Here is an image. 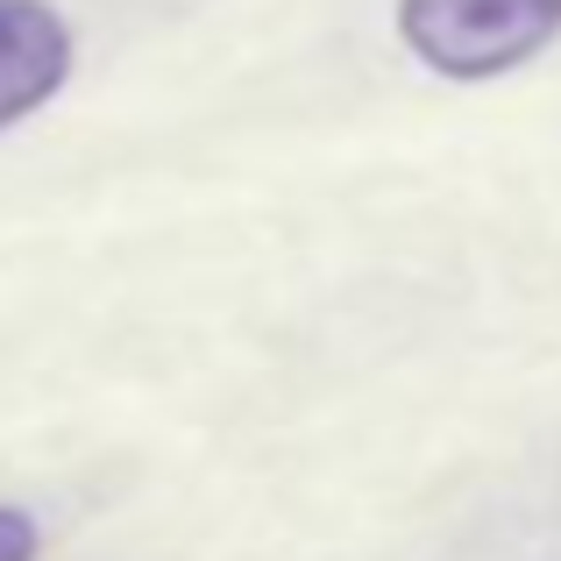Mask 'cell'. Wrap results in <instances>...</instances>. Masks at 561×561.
<instances>
[{
	"instance_id": "obj_1",
	"label": "cell",
	"mask_w": 561,
	"mask_h": 561,
	"mask_svg": "<svg viewBox=\"0 0 561 561\" xmlns=\"http://www.w3.org/2000/svg\"><path fill=\"white\" fill-rule=\"evenodd\" d=\"M412 57L448 79H497L561 36V0H398Z\"/></svg>"
},
{
	"instance_id": "obj_2",
	"label": "cell",
	"mask_w": 561,
	"mask_h": 561,
	"mask_svg": "<svg viewBox=\"0 0 561 561\" xmlns=\"http://www.w3.org/2000/svg\"><path fill=\"white\" fill-rule=\"evenodd\" d=\"M71 71V28L43 0H0V128L65 85Z\"/></svg>"
},
{
	"instance_id": "obj_3",
	"label": "cell",
	"mask_w": 561,
	"mask_h": 561,
	"mask_svg": "<svg viewBox=\"0 0 561 561\" xmlns=\"http://www.w3.org/2000/svg\"><path fill=\"white\" fill-rule=\"evenodd\" d=\"M0 561H36V519L0 505Z\"/></svg>"
}]
</instances>
